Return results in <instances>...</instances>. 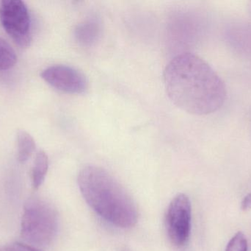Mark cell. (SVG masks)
<instances>
[{
  "label": "cell",
  "instance_id": "cell-1",
  "mask_svg": "<svg viewBox=\"0 0 251 251\" xmlns=\"http://www.w3.org/2000/svg\"><path fill=\"white\" fill-rule=\"evenodd\" d=\"M170 100L191 114H210L222 108L227 97L223 80L203 59L190 53L174 57L164 71Z\"/></svg>",
  "mask_w": 251,
  "mask_h": 251
},
{
  "label": "cell",
  "instance_id": "cell-2",
  "mask_svg": "<svg viewBox=\"0 0 251 251\" xmlns=\"http://www.w3.org/2000/svg\"><path fill=\"white\" fill-rule=\"evenodd\" d=\"M78 184L90 207L107 222L122 228L137 223L138 212L134 200L105 169L96 166L82 168Z\"/></svg>",
  "mask_w": 251,
  "mask_h": 251
},
{
  "label": "cell",
  "instance_id": "cell-3",
  "mask_svg": "<svg viewBox=\"0 0 251 251\" xmlns=\"http://www.w3.org/2000/svg\"><path fill=\"white\" fill-rule=\"evenodd\" d=\"M58 228L54 208L40 199H30L24 208L21 236L27 245L39 249L51 244Z\"/></svg>",
  "mask_w": 251,
  "mask_h": 251
},
{
  "label": "cell",
  "instance_id": "cell-4",
  "mask_svg": "<svg viewBox=\"0 0 251 251\" xmlns=\"http://www.w3.org/2000/svg\"><path fill=\"white\" fill-rule=\"evenodd\" d=\"M0 23L5 32L21 47H26L32 40L29 10L20 0L0 2Z\"/></svg>",
  "mask_w": 251,
  "mask_h": 251
},
{
  "label": "cell",
  "instance_id": "cell-5",
  "mask_svg": "<svg viewBox=\"0 0 251 251\" xmlns=\"http://www.w3.org/2000/svg\"><path fill=\"white\" fill-rule=\"evenodd\" d=\"M192 206L188 196L179 194L170 203L165 217V228L170 241L177 248L188 241L191 231Z\"/></svg>",
  "mask_w": 251,
  "mask_h": 251
},
{
  "label": "cell",
  "instance_id": "cell-6",
  "mask_svg": "<svg viewBox=\"0 0 251 251\" xmlns=\"http://www.w3.org/2000/svg\"><path fill=\"white\" fill-rule=\"evenodd\" d=\"M41 78L51 87L69 94H82L88 90V81L82 72L66 65H54L44 69Z\"/></svg>",
  "mask_w": 251,
  "mask_h": 251
},
{
  "label": "cell",
  "instance_id": "cell-7",
  "mask_svg": "<svg viewBox=\"0 0 251 251\" xmlns=\"http://www.w3.org/2000/svg\"><path fill=\"white\" fill-rule=\"evenodd\" d=\"M101 34V24L94 18L84 20L75 28L76 41L82 46H91L95 44Z\"/></svg>",
  "mask_w": 251,
  "mask_h": 251
},
{
  "label": "cell",
  "instance_id": "cell-8",
  "mask_svg": "<svg viewBox=\"0 0 251 251\" xmlns=\"http://www.w3.org/2000/svg\"><path fill=\"white\" fill-rule=\"evenodd\" d=\"M48 168V156L45 152L41 150L37 153L31 174L32 185L35 190H38L42 185L47 175Z\"/></svg>",
  "mask_w": 251,
  "mask_h": 251
},
{
  "label": "cell",
  "instance_id": "cell-9",
  "mask_svg": "<svg viewBox=\"0 0 251 251\" xmlns=\"http://www.w3.org/2000/svg\"><path fill=\"white\" fill-rule=\"evenodd\" d=\"M18 160L25 163L35 151V142L30 134L20 131L17 134Z\"/></svg>",
  "mask_w": 251,
  "mask_h": 251
},
{
  "label": "cell",
  "instance_id": "cell-10",
  "mask_svg": "<svg viewBox=\"0 0 251 251\" xmlns=\"http://www.w3.org/2000/svg\"><path fill=\"white\" fill-rule=\"evenodd\" d=\"M17 61V56L13 47L0 38V71L7 70Z\"/></svg>",
  "mask_w": 251,
  "mask_h": 251
},
{
  "label": "cell",
  "instance_id": "cell-11",
  "mask_svg": "<svg viewBox=\"0 0 251 251\" xmlns=\"http://www.w3.org/2000/svg\"><path fill=\"white\" fill-rule=\"evenodd\" d=\"M249 243L247 237L243 232H238L231 239L226 251H248Z\"/></svg>",
  "mask_w": 251,
  "mask_h": 251
},
{
  "label": "cell",
  "instance_id": "cell-12",
  "mask_svg": "<svg viewBox=\"0 0 251 251\" xmlns=\"http://www.w3.org/2000/svg\"><path fill=\"white\" fill-rule=\"evenodd\" d=\"M0 251H41L27 244L21 243H10L0 247Z\"/></svg>",
  "mask_w": 251,
  "mask_h": 251
},
{
  "label": "cell",
  "instance_id": "cell-13",
  "mask_svg": "<svg viewBox=\"0 0 251 251\" xmlns=\"http://www.w3.org/2000/svg\"><path fill=\"white\" fill-rule=\"evenodd\" d=\"M241 208L243 211H248L251 209V193L248 194L243 199L241 203Z\"/></svg>",
  "mask_w": 251,
  "mask_h": 251
},
{
  "label": "cell",
  "instance_id": "cell-14",
  "mask_svg": "<svg viewBox=\"0 0 251 251\" xmlns=\"http://www.w3.org/2000/svg\"><path fill=\"white\" fill-rule=\"evenodd\" d=\"M122 251H130L128 250V249H125V250H123Z\"/></svg>",
  "mask_w": 251,
  "mask_h": 251
}]
</instances>
